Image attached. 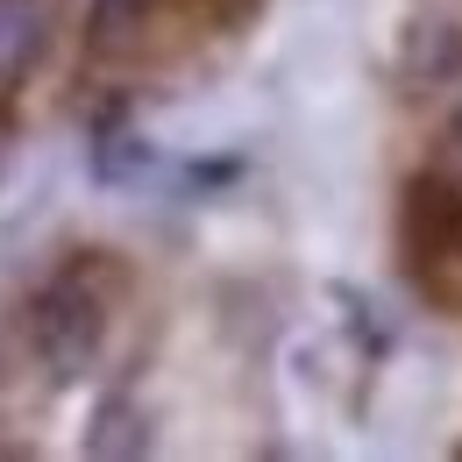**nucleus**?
I'll use <instances>...</instances> for the list:
<instances>
[{
	"label": "nucleus",
	"mask_w": 462,
	"mask_h": 462,
	"mask_svg": "<svg viewBox=\"0 0 462 462\" xmlns=\"http://www.w3.org/2000/svg\"><path fill=\"white\" fill-rule=\"evenodd\" d=\"M100 335H107V299L86 285V271H64V278H51V285L29 299V342H36L43 370L58 384L93 370Z\"/></svg>",
	"instance_id": "obj_1"
},
{
	"label": "nucleus",
	"mask_w": 462,
	"mask_h": 462,
	"mask_svg": "<svg viewBox=\"0 0 462 462\" xmlns=\"http://www.w3.org/2000/svg\"><path fill=\"white\" fill-rule=\"evenodd\" d=\"M86 456H100V462H135V456H150V412L135 399H121V392H107V399L86 412Z\"/></svg>",
	"instance_id": "obj_2"
},
{
	"label": "nucleus",
	"mask_w": 462,
	"mask_h": 462,
	"mask_svg": "<svg viewBox=\"0 0 462 462\" xmlns=\"http://www.w3.org/2000/svg\"><path fill=\"white\" fill-rule=\"evenodd\" d=\"M399 64L412 71V79H456L462 71V29L456 22H441V14H420L412 29H405V43H399Z\"/></svg>",
	"instance_id": "obj_3"
},
{
	"label": "nucleus",
	"mask_w": 462,
	"mask_h": 462,
	"mask_svg": "<svg viewBox=\"0 0 462 462\" xmlns=\"http://www.w3.org/2000/svg\"><path fill=\"white\" fill-rule=\"evenodd\" d=\"M43 0H0V79H22L29 64L43 58Z\"/></svg>",
	"instance_id": "obj_4"
},
{
	"label": "nucleus",
	"mask_w": 462,
	"mask_h": 462,
	"mask_svg": "<svg viewBox=\"0 0 462 462\" xmlns=\"http://www.w3.org/2000/svg\"><path fill=\"white\" fill-rule=\"evenodd\" d=\"M150 7H157V0H86V51H100V58H121V51L143 36Z\"/></svg>",
	"instance_id": "obj_5"
},
{
	"label": "nucleus",
	"mask_w": 462,
	"mask_h": 462,
	"mask_svg": "<svg viewBox=\"0 0 462 462\" xmlns=\"http://www.w3.org/2000/svg\"><path fill=\"white\" fill-rule=\"evenodd\" d=\"M150 135H135V128H100L93 135V178H107V185H121V178H143L150 171Z\"/></svg>",
	"instance_id": "obj_6"
},
{
	"label": "nucleus",
	"mask_w": 462,
	"mask_h": 462,
	"mask_svg": "<svg viewBox=\"0 0 462 462\" xmlns=\"http://www.w3.org/2000/svg\"><path fill=\"white\" fill-rule=\"evenodd\" d=\"M256 7H263V0H214V14H221V22H228V29H242V22H249V14H256Z\"/></svg>",
	"instance_id": "obj_7"
},
{
	"label": "nucleus",
	"mask_w": 462,
	"mask_h": 462,
	"mask_svg": "<svg viewBox=\"0 0 462 462\" xmlns=\"http://www.w3.org/2000/svg\"><path fill=\"white\" fill-rule=\"evenodd\" d=\"M456 135H462V115H456Z\"/></svg>",
	"instance_id": "obj_8"
}]
</instances>
